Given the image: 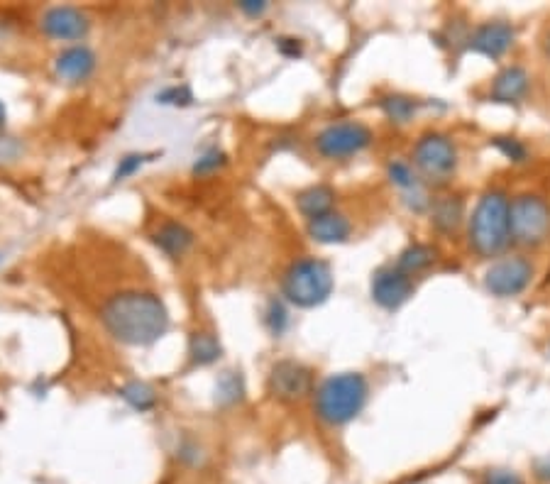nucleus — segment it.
Returning <instances> with one entry per match:
<instances>
[{"mask_svg":"<svg viewBox=\"0 0 550 484\" xmlns=\"http://www.w3.org/2000/svg\"><path fill=\"white\" fill-rule=\"evenodd\" d=\"M101 321L110 335L128 345H152L169 328L162 299L147 291H123L101 308Z\"/></svg>","mask_w":550,"mask_h":484,"instance_id":"obj_1","label":"nucleus"},{"mask_svg":"<svg viewBox=\"0 0 550 484\" xmlns=\"http://www.w3.org/2000/svg\"><path fill=\"white\" fill-rule=\"evenodd\" d=\"M509 206L504 194L492 191L484 194L477 203L475 213L470 218V245L482 257H494L509 245L511 238V220Z\"/></svg>","mask_w":550,"mask_h":484,"instance_id":"obj_2","label":"nucleus"},{"mask_svg":"<svg viewBox=\"0 0 550 484\" xmlns=\"http://www.w3.org/2000/svg\"><path fill=\"white\" fill-rule=\"evenodd\" d=\"M365 401L367 382L362 374H335V377H328L316 392V411L330 426H343L360 414Z\"/></svg>","mask_w":550,"mask_h":484,"instance_id":"obj_3","label":"nucleus"},{"mask_svg":"<svg viewBox=\"0 0 550 484\" xmlns=\"http://www.w3.org/2000/svg\"><path fill=\"white\" fill-rule=\"evenodd\" d=\"M333 291V272L326 262L321 260H299L291 264L284 277V294L291 304L296 306H318L328 299Z\"/></svg>","mask_w":550,"mask_h":484,"instance_id":"obj_4","label":"nucleus"},{"mask_svg":"<svg viewBox=\"0 0 550 484\" xmlns=\"http://www.w3.org/2000/svg\"><path fill=\"white\" fill-rule=\"evenodd\" d=\"M511 238L521 245L536 247L550 238V206L543 198L524 194L509 206Z\"/></svg>","mask_w":550,"mask_h":484,"instance_id":"obj_5","label":"nucleus"},{"mask_svg":"<svg viewBox=\"0 0 550 484\" xmlns=\"http://www.w3.org/2000/svg\"><path fill=\"white\" fill-rule=\"evenodd\" d=\"M414 164L426 179L445 181L458 167V150L450 137L428 132L414 147Z\"/></svg>","mask_w":550,"mask_h":484,"instance_id":"obj_6","label":"nucleus"},{"mask_svg":"<svg viewBox=\"0 0 550 484\" xmlns=\"http://www.w3.org/2000/svg\"><path fill=\"white\" fill-rule=\"evenodd\" d=\"M372 132L362 123H333L316 137V150L328 159H348L367 150Z\"/></svg>","mask_w":550,"mask_h":484,"instance_id":"obj_7","label":"nucleus"},{"mask_svg":"<svg viewBox=\"0 0 550 484\" xmlns=\"http://www.w3.org/2000/svg\"><path fill=\"white\" fill-rule=\"evenodd\" d=\"M533 279V264L526 260V257L514 255L504 257V260L494 262L492 267L484 274V286L492 291L499 299H506V296H516L531 284Z\"/></svg>","mask_w":550,"mask_h":484,"instance_id":"obj_8","label":"nucleus"},{"mask_svg":"<svg viewBox=\"0 0 550 484\" xmlns=\"http://www.w3.org/2000/svg\"><path fill=\"white\" fill-rule=\"evenodd\" d=\"M414 294V282L409 274L396 267H384L372 279V299L384 308H399Z\"/></svg>","mask_w":550,"mask_h":484,"instance_id":"obj_9","label":"nucleus"},{"mask_svg":"<svg viewBox=\"0 0 550 484\" xmlns=\"http://www.w3.org/2000/svg\"><path fill=\"white\" fill-rule=\"evenodd\" d=\"M42 30L54 40H81L88 32V18L76 8H52L44 13Z\"/></svg>","mask_w":550,"mask_h":484,"instance_id":"obj_10","label":"nucleus"},{"mask_svg":"<svg viewBox=\"0 0 550 484\" xmlns=\"http://www.w3.org/2000/svg\"><path fill=\"white\" fill-rule=\"evenodd\" d=\"M311 389V372L299 362H279L272 370V392L284 401L301 399Z\"/></svg>","mask_w":550,"mask_h":484,"instance_id":"obj_11","label":"nucleus"},{"mask_svg":"<svg viewBox=\"0 0 550 484\" xmlns=\"http://www.w3.org/2000/svg\"><path fill=\"white\" fill-rule=\"evenodd\" d=\"M514 37V27L506 25V22H487V25H480L472 32L470 47L484 54V57L499 59L502 54L509 52Z\"/></svg>","mask_w":550,"mask_h":484,"instance_id":"obj_12","label":"nucleus"},{"mask_svg":"<svg viewBox=\"0 0 550 484\" xmlns=\"http://www.w3.org/2000/svg\"><path fill=\"white\" fill-rule=\"evenodd\" d=\"M389 179H392V184L401 191L404 201L409 203L411 208H416V211H423V208L431 203L428 201L426 186H423V181L418 179V174L414 172V167H411L409 162L396 159V162L389 164Z\"/></svg>","mask_w":550,"mask_h":484,"instance_id":"obj_13","label":"nucleus"},{"mask_svg":"<svg viewBox=\"0 0 550 484\" xmlns=\"http://www.w3.org/2000/svg\"><path fill=\"white\" fill-rule=\"evenodd\" d=\"M93 69H96V57L86 47L66 49V52L59 54L57 62H54V71H57L59 79L66 81V84L86 81L93 74Z\"/></svg>","mask_w":550,"mask_h":484,"instance_id":"obj_14","label":"nucleus"},{"mask_svg":"<svg viewBox=\"0 0 550 484\" xmlns=\"http://www.w3.org/2000/svg\"><path fill=\"white\" fill-rule=\"evenodd\" d=\"M526 91H528V74L524 69H519V66H511V69H504L502 74L494 79L489 96H492V101L497 103H519L521 98L526 96Z\"/></svg>","mask_w":550,"mask_h":484,"instance_id":"obj_15","label":"nucleus"},{"mask_svg":"<svg viewBox=\"0 0 550 484\" xmlns=\"http://www.w3.org/2000/svg\"><path fill=\"white\" fill-rule=\"evenodd\" d=\"M350 220L340 213H326V216H318L308 220V235L316 242L323 245H335V242H345L350 238Z\"/></svg>","mask_w":550,"mask_h":484,"instance_id":"obj_16","label":"nucleus"},{"mask_svg":"<svg viewBox=\"0 0 550 484\" xmlns=\"http://www.w3.org/2000/svg\"><path fill=\"white\" fill-rule=\"evenodd\" d=\"M154 242H157V245L162 247L167 255L181 257L186 250H189L191 242H194V233H191V230H186L184 225H179V223H167L159 228L157 235H154Z\"/></svg>","mask_w":550,"mask_h":484,"instance_id":"obj_17","label":"nucleus"},{"mask_svg":"<svg viewBox=\"0 0 550 484\" xmlns=\"http://www.w3.org/2000/svg\"><path fill=\"white\" fill-rule=\"evenodd\" d=\"M333 198L335 194L326 186H313V189L304 191V194H299V211L308 216V220L318 218V216H326L330 213V208H333Z\"/></svg>","mask_w":550,"mask_h":484,"instance_id":"obj_18","label":"nucleus"},{"mask_svg":"<svg viewBox=\"0 0 550 484\" xmlns=\"http://www.w3.org/2000/svg\"><path fill=\"white\" fill-rule=\"evenodd\" d=\"M433 260H436V250H431V247L426 245H411L399 255L396 269H401L404 274H416L421 272V269H426Z\"/></svg>","mask_w":550,"mask_h":484,"instance_id":"obj_19","label":"nucleus"},{"mask_svg":"<svg viewBox=\"0 0 550 484\" xmlns=\"http://www.w3.org/2000/svg\"><path fill=\"white\" fill-rule=\"evenodd\" d=\"M460 220L462 203L458 198H443V201H438L436 208H433V223H436L443 233H450V230L458 228Z\"/></svg>","mask_w":550,"mask_h":484,"instance_id":"obj_20","label":"nucleus"},{"mask_svg":"<svg viewBox=\"0 0 550 484\" xmlns=\"http://www.w3.org/2000/svg\"><path fill=\"white\" fill-rule=\"evenodd\" d=\"M220 345L213 333H196L191 338V357L198 362V365H208V362L218 360Z\"/></svg>","mask_w":550,"mask_h":484,"instance_id":"obj_21","label":"nucleus"},{"mask_svg":"<svg viewBox=\"0 0 550 484\" xmlns=\"http://www.w3.org/2000/svg\"><path fill=\"white\" fill-rule=\"evenodd\" d=\"M382 110L394 123H409L416 113V101L406 96H389L382 101Z\"/></svg>","mask_w":550,"mask_h":484,"instance_id":"obj_22","label":"nucleus"},{"mask_svg":"<svg viewBox=\"0 0 550 484\" xmlns=\"http://www.w3.org/2000/svg\"><path fill=\"white\" fill-rule=\"evenodd\" d=\"M123 396H125V401H130V404L140 411L152 409L154 406L152 389L145 387V384H130V387L123 389Z\"/></svg>","mask_w":550,"mask_h":484,"instance_id":"obj_23","label":"nucleus"},{"mask_svg":"<svg viewBox=\"0 0 550 484\" xmlns=\"http://www.w3.org/2000/svg\"><path fill=\"white\" fill-rule=\"evenodd\" d=\"M482 484H526L524 477L516 475L514 470H492L484 475Z\"/></svg>","mask_w":550,"mask_h":484,"instance_id":"obj_24","label":"nucleus"},{"mask_svg":"<svg viewBox=\"0 0 550 484\" xmlns=\"http://www.w3.org/2000/svg\"><path fill=\"white\" fill-rule=\"evenodd\" d=\"M220 164H223V154L220 152H208V154H203L201 159H198V164H196V174H208V172H213V169H218Z\"/></svg>","mask_w":550,"mask_h":484,"instance_id":"obj_25","label":"nucleus"},{"mask_svg":"<svg viewBox=\"0 0 550 484\" xmlns=\"http://www.w3.org/2000/svg\"><path fill=\"white\" fill-rule=\"evenodd\" d=\"M140 164H142L140 154H132V157H125L123 164H120V167H118V172H115V179H118V181L125 179V176H130L132 172H135L137 167H140Z\"/></svg>","mask_w":550,"mask_h":484,"instance_id":"obj_26","label":"nucleus"},{"mask_svg":"<svg viewBox=\"0 0 550 484\" xmlns=\"http://www.w3.org/2000/svg\"><path fill=\"white\" fill-rule=\"evenodd\" d=\"M240 10L247 15H260L267 10V3H255V0H245V3H240Z\"/></svg>","mask_w":550,"mask_h":484,"instance_id":"obj_27","label":"nucleus"},{"mask_svg":"<svg viewBox=\"0 0 550 484\" xmlns=\"http://www.w3.org/2000/svg\"><path fill=\"white\" fill-rule=\"evenodd\" d=\"M5 123V108H3V103H0V125Z\"/></svg>","mask_w":550,"mask_h":484,"instance_id":"obj_28","label":"nucleus"},{"mask_svg":"<svg viewBox=\"0 0 550 484\" xmlns=\"http://www.w3.org/2000/svg\"><path fill=\"white\" fill-rule=\"evenodd\" d=\"M546 49H548V57H550V37H548V44H546Z\"/></svg>","mask_w":550,"mask_h":484,"instance_id":"obj_29","label":"nucleus"}]
</instances>
